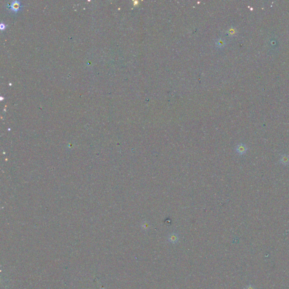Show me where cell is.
<instances>
[{
    "mask_svg": "<svg viewBox=\"0 0 289 289\" xmlns=\"http://www.w3.org/2000/svg\"><path fill=\"white\" fill-rule=\"evenodd\" d=\"M21 6L20 2L18 1H12V4L10 6V8L12 9V10L14 12H17L18 10H19Z\"/></svg>",
    "mask_w": 289,
    "mask_h": 289,
    "instance_id": "cell-3",
    "label": "cell"
},
{
    "mask_svg": "<svg viewBox=\"0 0 289 289\" xmlns=\"http://www.w3.org/2000/svg\"><path fill=\"white\" fill-rule=\"evenodd\" d=\"M255 289L254 288V287H253L252 286L249 285V286H247L246 288V289Z\"/></svg>",
    "mask_w": 289,
    "mask_h": 289,
    "instance_id": "cell-6",
    "label": "cell"
},
{
    "mask_svg": "<svg viewBox=\"0 0 289 289\" xmlns=\"http://www.w3.org/2000/svg\"><path fill=\"white\" fill-rule=\"evenodd\" d=\"M141 227V228H142V229L143 231H146L150 229V224L148 222L145 221H143L142 223Z\"/></svg>",
    "mask_w": 289,
    "mask_h": 289,
    "instance_id": "cell-5",
    "label": "cell"
},
{
    "mask_svg": "<svg viewBox=\"0 0 289 289\" xmlns=\"http://www.w3.org/2000/svg\"><path fill=\"white\" fill-rule=\"evenodd\" d=\"M179 240V237L177 233H172L168 236V242L172 244H176Z\"/></svg>",
    "mask_w": 289,
    "mask_h": 289,
    "instance_id": "cell-1",
    "label": "cell"
},
{
    "mask_svg": "<svg viewBox=\"0 0 289 289\" xmlns=\"http://www.w3.org/2000/svg\"><path fill=\"white\" fill-rule=\"evenodd\" d=\"M4 26L3 24H1V28L2 30L4 29V28H5V26Z\"/></svg>",
    "mask_w": 289,
    "mask_h": 289,
    "instance_id": "cell-7",
    "label": "cell"
},
{
    "mask_svg": "<svg viewBox=\"0 0 289 289\" xmlns=\"http://www.w3.org/2000/svg\"><path fill=\"white\" fill-rule=\"evenodd\" d=\"M280 163L284 165H287L289 164V157L286 155H283L280 158Z\"/></svg>",
    "mask_w": 289,
    "mask_h": 289,
    "instance_id": "cell-4",
    "label": "cell"
},
{
    "mask_svg": "<svg viewBox=\"0 0 289 289\" xmlns=\"http://www.w3.org/2000/svg\"><path fill=\"white\" fill-rule=\"evenodd\" d=\"M235 150L238 154L243 155L246 153V151L247 150V147L245 144L240 143L236 147Z\"/></svg>",
    "mask_w": 289,
    "mask_h": 289,
    "instance_id": "cell-2",
    "label": "cell"
}]
</instances>
